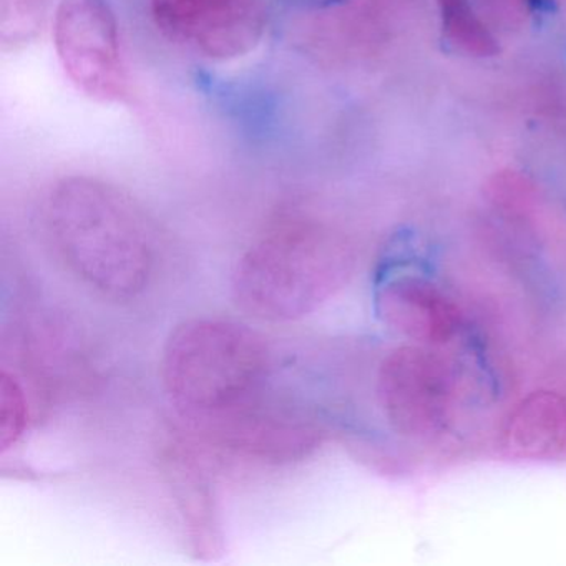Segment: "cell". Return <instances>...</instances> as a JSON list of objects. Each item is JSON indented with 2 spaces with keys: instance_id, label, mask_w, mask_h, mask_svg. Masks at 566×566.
<instances>
[{
  "instance_id": "1",
  "label": "cell",
  "mask_w": 566,
  "mask_h": 566,
  "mask_svg": "<svg viewBox=\"0 0 566 566\" xmlns=\"http://www.w3.org/2000/svg\"><path fill=\"white\" fill-rule=\"evenodd\" d=\"M48 227L65 268L102 296L134 300L150 284L157 227L122 188L98 178H65L49 198Z\"/></svg>"
},
{
  "instance_id": "2",
  "label": "cell",
  "mask_w": 566,
  "mask_h": 566,
  "mask_svg": "<svg viewBox=\"0 0 566 566\" xmlns=\"http://www.w3.org/2000/svg\"><path fill=\"white\" fill-rule=\"evenodd\" d=\"M354 264L356 254L329 228L281 218L241 254L231 291L244 313L286 323L310 316L343 290Z\"/></svg>"
},
{
  "instance_id": "3",
  "label": "cell",
  "mask_w": 566,
  "mask_h": 566,
  "mask_svg": "<svg viewBox=\"0 0 566 566\" xmlns=\"http://www.w3.org/2000/svg\"><path fill=\"white\" fill-rule=\"evenodd\" d=\"M270 350L256 331L197 317L178 324L164 346L161 379L178 413L193 427L256 402Z\"/></svg>"
},
{
  "instance_id": "4",
  "label": "cell",
  "mask_w": 566,
  "mask_h": 566,
  "mask_svg": "<svg viewBox=\"0 0 566 566\" xmlns=\"http://www.w3.org/2000/svg\"><path fill=\"white\" fill-rule=\"evenodd\" d=\"M54 44L62 69L85 97L98 104H128L130 78L108 0H62L55 12Z\"/></svg>"
},
{
  "instance_id": "5",
  "label": "cell",
  "mask_w": 566,
  "mask_h": 566,
  "mask_svg": "<svg viewBox=\"0 0 566 566\" xmlns=\"http://www.w3.org/2000/svg\"><path fill=\"white\" fill-rule=\"evenodd\" d=\"M157 28L213 61L250 54L263 39L266 15L258 0H150Z\"/></svg>"
},
{
  "instance_id": "6",
  "label": "cell",
  "mask_w": 566,
  "mask_h": 566,
  "mask_svg": "<svg viewBox=\"0 0 566 566\" xmlns=\"http://www.w3.org/2000/svg\"><path fill=\"white\" fill-rule=\"evenodd\" d=\"M205 439L231 452L263 460L291 462L307 455L321 442V430L310 420L253 402L231 416L195 427Z\"/></svg>"
},
{
  "instance_id": "7",
  "label": "cell",
  "mask_w": 566,
  "mask_h": 566,
  "mask_svg": "<svg viewBox=\"0 0 566 566\" xmlns=\"http://www.w3.org/2000/svg\"><path fill=\"white\" fill-rule=\"evenodd\" d=\"M164 467L197 552L213 553L217 548V510L207 467L193 447L181 442L171 443L165 450Z\"/></svg>"
},
{
  "instance_id": "8",
  "label": "cell",
  "mask_w": 566,
  "mask_h": 566,
  "mask_svg": "<svg viewBox=\"0 0 566 566\" xmlns=\"http://www.w3.org/2000/svg\"><path fill=\"white\" fill-rule=\"evenodd\" d=\"M443 31L453 44L476 57L499 54V44L486 25L476 18L469 0H439Z\"/></svg>"
},
{
  "instance_id": "9",
  "label": "cell",
  "mask_w": 566,
  "mask_h": 566,
  "mask_svg": "<svg viewBox=\"0 0 566 566\" xmlns=\"http://www.w3.org/2000/svg\"><path fill=\"white\" fill-rule=\"evenodd\" d=\"M45 0H0V44L4 52L28 48L44 25Z\"/></svg>"
},
{
  "instance_id": "10",
  "label": "cell",
  "mask_w": 566,
  "mask_h": 566,
  "mask_svg": "<svg viewBox=\"0 0 566 566\" xmlns=\"http://www.w3.org/2000/svg\"><path fill=\"white\" fill-rule=\"evenodd\" d=\"M25 426V402L18 382L2 376V447L8 449Z\"/></svg>"
}]
</instances>
